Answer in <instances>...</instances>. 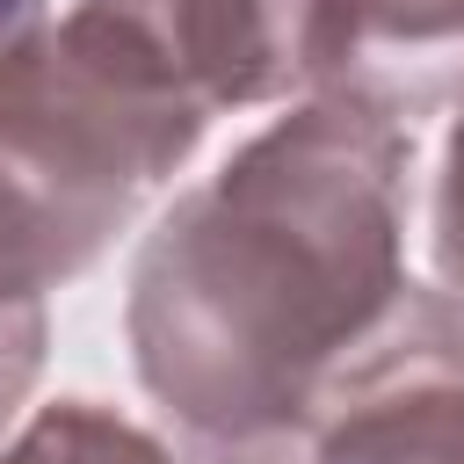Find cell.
<instances>
[{
  "mask_svg": "<svg viewBox=\"0 0 464 464\" xmlns=\"http://www.w3.org/2000/svg\"><path fill=\"white\" fill-rule=\"evenodd\" d=\"M413 130L304 94L138 239L123 341L145 399L203 442H283L392 326L406 276Z\"/></svg>",
  "mask_w": 464,
  "mask_h": 464,
  "instance_id": "6da1fadb",
  "label": "cell"
},
{
  "mask_svg": "<svg viewBox=\"0 0 464 464\" xmlns=\"http://www.w3.org/2000/svg\"><path fill=\"white\" fill-rule=\"evenodd\" d=\"M196 145V116L94 72L51 22L44 58L0 102V297H51L87 276Z\"/></svg>",
  "mask_w": 464,
  "mask_h": 464,
  "instance_id": "7a4b0ae2",
  "label": "cell"
},
{
  "mask_svg": "<svg viewBox=\"0 0 464 464\" xmlns=\"http://www.w3.org/2000/svg\"><path fill=\"white\" fill-rule=\"evenodd\" d=\"M319 0H72L58 44L94 72L196 116L304 94Z\"/></svg>",
  "mask_w": 464,
  "mask_h": 464,
  "instance_id": "3957f363",
  "label": "cell"
},
{
  "mask_svg": "<svg viewBox=\"0 0 464 464\" xmlns=\"http://www.w3.org/2000/svg\"><path fill=\"white\" fill-rule=\"evenodd\" d=\"M304 435L312 464H464V312L413 283Z\"/></svg>",
  "mask_w": 464,
  "mask_h": 464,
  "instance_id": "277c9868",
  "label": "cell"
},
{
  "mask_svg": "<svg viewBox=\"0 0 464 464\" xmlns=\"http://www.w3.org/2000/svg\"><path fill=\"white\" fill-rule=\"evenodd\" d=\"M304 94H341L413 130V116L464 94V0H319Z\"/></svg>",
  "mask_w": 464,
  "mask_h": 464,
  "instance_id": "5b68a950",
  "label": "cell"
},
{
  "mask_svg": "<svg viewBox=\"0 0 464 464\" xmlns=\"http://www.w3.org/2000/svg\"><path fill=\"white\" fill-rule=\"evenodd\" d=\"M0 464H174V450L102 399H58L0 442Z\"/></svg>",
  "mask_w": 464,
  "mask_h": 464,
  "instance_id": "8992f818",
  "label": "cell"
},
{
  "mask_svg": "<svg viewBox=\"0 0 464 464\" xmlns=\"http://www.w3.org/2000/svg\"><path fill=\"white\" fill-rule=\"evenodd\" d=\"M44 355H51V297H0V442L22 428Z\"/></svg>",
  "mask_w": 464,
  "mask_h": 464,
  "instance_id": "52a82bcc",
  "label": "cell"
},
{
  "mask_svg": "<svg viewBox=\"0 0 464 464\" xmlns=\"http://www.w3.org/2000/svg\"><path fill=\"white\" fill-rule=\"evenodd\" d=\"M428 254H435L442 297L464 312V94L450 102V138H442L435 203H428Z\"/></svg>",
  "mask_w": 464,
  "mask_h": 464,
  "instance_id": "ba28073f",
  "label": "cell"
},
{
  "mask_svg": "<svg viewBox=\"0 0 464 464\" xmlns=\"http://www.w3.org/2000/svg\"><path fill=\"white\" fill-rule=\"evenodd\" d=\"M51 0H0V102L29 80V65L51 44Z\"/></svg>",
  "mask_w": 464,
  "mask_h": 464,
  "instance_id": "9c48e42d",
  "label": "cell"
}]
</instances>
